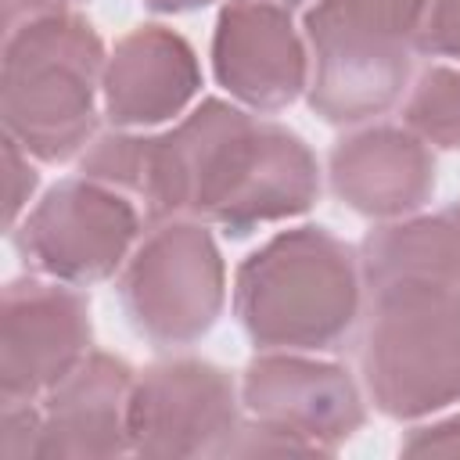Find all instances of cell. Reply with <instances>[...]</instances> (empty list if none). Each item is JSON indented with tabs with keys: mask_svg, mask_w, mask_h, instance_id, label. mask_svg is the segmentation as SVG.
<instances>
[{
	"mask_svg": "<svg viewBox=\"0 0 460 460\" xmlns=\"http://www.w3.org/2000/svg\"><path fill=\"white\" fill-rule=\"evenodd\" d=\"M446 216H449V223H453V234H456V244H460V201H453V205L446 208Z\"/></svg>",
	"mask_w": 460,
	"mask_h": 460,
	"instance_id": "21",
	"label": "cell"
},
{
	"mask_svg": "<svg viewBox=\"0 0 460 460\" xmlns=\"http://www.w3.org/2000/svg\"><path fill=\"white\" fill-rule=\"evenodd\" d=\"M359 367L385 417L417 420L460 402V288L442 280L370 288Z\"/></svg>",
	"mask_w": 460,
	"mask_h": 460,
	"instance_id": "4",
	"label": "cell"
},
{
	"mask_svg": "<svg viewBox=\"0 0 460 460\" xmlns=\"http://www.w3.org/2000/svg\"><path fill=\"white\" fill-rule=\"evenodd\" d=\"M104 65V43L93 25L65 7L7 29L0 75L7 137L40 162L79 155L97 129Z\"/></svg>",
	"mask_w": 460,
	"mask_h": 460,
	"instance_id": "3",
	"label": "cell"
},
{
	"mask_svg": "<svg viewBox=\"0 0 460 460\" xmlns=\"http://www.w3.org/2000/svg\"><path fill=\"white\" fill-rule=\"evenodd\" d=\"M359 259L323 226H295L252 252L234 277V316L262 352L334 349L359 316Z\"/></svg>",
	"mask_w": 460,
	"mask_h": 460,
	"instance_id": "2",
	"label": "cell"
},
{
	"mask_svg": "<svg viewBox=\"0 0 460 460\" xmlns=\"http://www.w3.org/2000/svg\"><path fill=\"white\" fill-rule=\"evenodd\" d=\"M119 298L155 345H190L212 331L226 298L223 255L201 219H165L129 259Z\"/></svg>",
	"mask_w": 460,
	"mask_h": 460,
	"instance_id": "6",
	"label": "cell"
},
{
	"mask_svg": "<svg viewBox=\"0 0 460 460\" xmlns=\"http://www.w3.org/2000/svg\"><path fill=\"white\" fill-rule=\"evenodd\" d=\"M406 456H460V413L428 428H413L402 438Z\"/></svg>",
	"mask_w": 460,
	"mask_h": 460,
	"instance_id": "18",
	"label": "cell"
},
{
	"mask_svg": "<svg viewBox=\"0 0 460 460\" xmlns=\"http://www.w3.org/2000/svg\"><path fill=\"white\" fill-rule=\"evenodd\" d=\"M101 90L111 126L129 129L169 122L201 90L198 54L180 32L165 25H140L115 43Z\"/></svg>",
	"mask_w": 460,
	"mask_h": 460,
	"instance_id": "14",
	"label": "cell"
},
{
	"mask_svg": "<svg viewBox=\"0 0 460 460\" xmlns=\"http://www.w3.org/2000/svg\"><path fill=\"white\" fill-rule=\"evenodd\" d=\"M331 190L359 216L406 219L435 190V158L413 129L370 126L334 144Z\"/></svg>",
	"mask_w": 460,
	"mask_h": 460,
	"instance_id": "13",
	"label": "cell"
},
{
	"mask_svg": "<svg viewBox=\"0 0 460 460\" xmlns=\"http://www.w3.org/2000/svg\"><path fill=\"white\" fill-rule=\"evenodd\" d=\"M137 234L140 212L129 194L75 176L43 194L14 230V244L32 270L61 284H93L126 262Z\"/></svg>",
	"mask_w": 460,
	"mask_h": 460,
	"instance_id": "7",
	"label": "cell"
},
{
	"mask_svg": "<svg viewBox=\"0 0 460 460\" xmlns=\"http://www.w3.org/2000/svg\"><path fill=\"white\" fill-rule=\"evenodd\" d=\"M241 402L252 420L298 438L309 453H334L367 420L349 370L295 352L255 356L241 377Z\"/></svg>",
	"mask_w": 460,
	"mask_h": 460,
	"instance_id": "10",
	"label": "cell"
},
{
	"mask_svg": "<svg viewBox=\"0 0 460 460\" xmlns=\"http://www.w3.org/2000/svg\"><path fill=\"white\" fill-rule=\"evenodd\" d=\"M151 11H162V14H180V11H198L212 0H144Z\"/></svg>",
	"mask_w": 460,
	"mask_h": 460,
	"instance_id": "20",
	"label": "cell"
},
{
	"mask_svg": "<svg viewBox=\"0 0 460 460\" xmlns=\"http://www.w3.org/2000/svg\"><path fill=\"white\" fill-rule=\"evenodd\" d=\"M216 83L255 111H280L309 86V58L288 7L273 0L223 4L212 32Z\"/></svg>",
	"mask_w": 460,
	"mask_h": 460,
	"instance_id": "11",
	"label": "cell"
},
{
	"mask_svg": "<svg viewBox=\"0 0 460 460\" xmlns=\"http://www.w3.org/2000/svg\"><path fill=\"white\" fill-rule=\"evenodd\" d=\"M428 0H316L305 18L313 50L309 108L331 126L385 115L410 75Z\"/></svg>",
	"mask_w": 460,
	"mask_h": 460,
	"instance_id": "5",
	"label": "cell"
},
{
	"mask_svg": "<svg viewBox=\"0 0 460 460\" xmlns=\"http://www.w3.org/2000/svg\"><path fill=\"white\" fill-rule=\"evenodd\" d=\"M273 4H280V7H295V4H302V0H273Z\"/></svg>",
	"mask_w": 460,
	"mask_h": 460,
	"instance_id": "22",
	"label": "cell"
},
{
	"mask_svg": "<svg viewBox=\"0 0 460 460\" xmlns=\"http://www.w3.org/2000/svg\"><path fill=\"white\" fill-rule=\"evenodd\" d=\"M402 122L424 144L456 151L460 147V68L453 65L424 68L402 108Z\"/></svg>",
	"mask_w": 460,
	"mask_h": 460,
	"instance_id": "15",
	"label": "cell"
},
{
	"mask_svg": "<svg viewBox=\"0 0 460 460\" xmlns=\"http://www.w3.org/2000/svg\"><path fill=\"white\" fill-rule=\"evenodd\" d=\"M79 172L137 194L151 223L190 216L230 237L302 216L320 194L316 158L298 133L219 97L201 101L169 133L97 137Z\"/></svg>",
	"mask_w": 460,
	"mask_h": 460,
	"instance_id": "1",
	"label": "cell"
},
{
	"mask_svg": "<svg viewBox=\"0 0 460 460\" xmlns=\"http://www.w3.org/2000/svg\"><path fill=\"white\" fill-rule=\"evenodd\" d=\"M234 377L205 359L147 367L129 392V453L226 456L241 431Z\"/></svg>",
	"mask_w": 460,
	"mask_h": 460,
	"instance_id": "8",
	"label": "cell"
},
{
	"mask_svg": "<svg viewBox=\"0 0 460 460\" xmlns=\"http://www.w3.org/2000/svg\"><path fill=\"white\" fill-rule=\"evenodd\" d=\"M413 50H420L428 58H456L460 61V0H428Z\"/></svg>",
	"mask_w": 460,
	"mask_h": 460,
	"instance_id": "16",
	"label": "cell"
},
{
	"mask_svg": "<svg viewBox=\"0 0 460 460\" xmlns=\"http://www.w3.org/2000/svg\"><path fill=\"white\" fill-rule=\"evenodd\" d=\"M90 356V302L58 284L22 277L4 288L0 399L36 402Z\"/></svg>",
	"mask_w": 460,
	"mask_h": 460,
	"instance_id": "9",
	"label": "cell"
},
{
	"mask_svg": "<svg viewBox=\"0 0 460 460\" xmlns=\"http://www.w3.org/2000/svg\"><path fill=\"white\" fill-rule=\"evenodd\" d=\"M36 435H40V406H32V402H4L0 456L4 460H29L36 453Z\"/></svg>",
	"mask_w": 460,
	"mask_h": 460,
	"instance_id": "17",
	"label": "cell"
},
{
	"mask_svg": "<svg viewBox=\"0 0 460 460\" xmlns=\"http://www.w3.org/2000/svg\"><path fill=\"white\" fill-rule=\"evenodd\" d=\"M133 370L126 359L90 352L40 406L36 460L65 456H122L129 453V392Z\"/></svg>",
	"mask_w": 460,
	"mask_h": 460,
	"instance_id": "12",
	"label": "cell"
},
{
	"mask_svg": "<svg viewBox=\"0 0 460 460\" xmlns=\"http://www.w3.org/2000/svg\"><path fill=\"white\" fill-rule=\"evenodd\" d=\"M4 162H7V226H14L18 212L25 208L29 194L36 190V172L22 158V144L14 137H4Z\"/></svg>",
	"mask_w": 460,
	"mask_h": 460,
	"instance_id": "19",
	"label": "cell"
}]
</instances>
